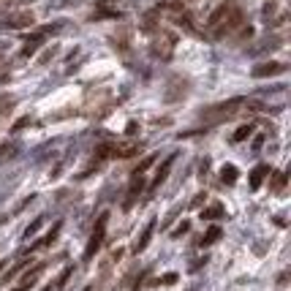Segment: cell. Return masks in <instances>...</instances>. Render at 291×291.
I'll list each match as a JSON object with an SVG mask.
<instances>
[{"label": "cell", "instance_id": "obj_4", "mask_svg": "<svg viewBox=\"0 0 291 291\" xmlns=\"http://www.w3.org/2000/svg\"><path fill=\"white\" fill-rule=\"evenodd\" d=\"M142 191H145V177H142V172H134V177H131V185H128V196H125L122 207H125V210H131V207L136 204V199L142 196Z\"/></svg>", "mask_w": 291, "mask_h": 291}, {"label": "cell", "instance_id": "obj_5", "mask_svg": "<svg viewBox=\"0 0 291 291\" xmlns=\"http://www.w3.org/2000/svg\"><path fill=\"white\" fill-rule=\"evenodd\" d=\"M172 49H175V35L172 33H161V38H155V44H152V55L161 60H169Z\"/></svg>", "mask_w": 291, "mask_h": 291}, {"label": "cell", "instance_id": "obj_24", "mask_svg": "<svg viewBox=\"0 0 291 291\" xmlns=\"http://www.w3.org/2000/svg\"><path fill=\"white\" fill-rule=\"evenodd\" d=\"M161 283H163V286H172V283H177V275H175V272L163 275V278H161Z\"/></svg>", "mask_w": 291, "mask_h": 291}, {"label": "cell", "instance_id": "obj_26", "mask_svg": "<svg viewBox=\"0 0 291 291\" xmlns=\"http://www.w3.org/2000/svg\"><path fill=\"white\" fill-rule=\"evenodd\" d=\"M28 122H30V117H22V120H19V122H17V125H14V131L25 128V125H28Z\"/></svg>", "mask_w": 291, "mask_h": 291}, {"label": "cell", "instance_id": "obj_19", "mask_svg": "<svg viewBox=\"0 0 291 291\" xmlns=\"http://www.w3.org/2000/svg\"><path fill=\"white\" fill-rule=\"evenodd\" d=\"M262 14H264V19H267L269 25H275V22H280V19H283V17H278V3H267Z\"/></svg>", "mask_w": 291, "mask_h": 291}, {"label": "cell", "instance_id": "obj_3", "mask_svg": "<svg viewBox=\"0 0 291 291\" xmlns=\"http://www.w3.org/2000/svg\"><path fill=\"white\" fill-rule=\"evenodd\" d=\"M106 221H109V215L104 212V215L98 218V223H95L90 239H87V248H85V262H90V259L101 251V245H104V234H106Z\"/></svg>", "mask_w": 291, "mask_h": 291}, {"label": "cell", "instance_id": "obj_9", "mask_svg": "<svg viewBox=\"0 0 291 291\" xmlns=\"http://www.w3.org/2000/svg\"><path fill=\"white\" fill-rule=\"evenodd\" d=\"M33 19L35 17L30 11H19V14H11V17L6 19V28H30Z\"/></svg>", "mask_w": 291, "mask_h": 291}, {"label": "cell", "instance_id": "obj_23", "mask_svg": "<svg viewBox=\"0 0 291 291\" xmlns=\"http://www.w3.org/2000/svg\"><path fill=\"white\" fill-rule=\"evenodd\" d=\"M204 202H207V193H196V199L191 202V207H202Z\"/></svg>", "mask_w": 291, "mask_h": 291}, {"label": "cell", "instance_id": "obj_17", "mask_svg": "<svg viewBox=\"0 0 291 291\" xmlns=\"http://www.w3.org/2000/svg\"><path fill=\"white\" fill-rule=\"evenodd\" d=\"M58 234H60V223H58V226H55V229H52V232H49L44 239H38L35 245H30V251H35V248H49V245H52L55 239H58Z\"/></svg>", "mask_w": 291, "mask_h": 291}, {"label": "cell", "instance_id": "obj_10", "mask_svg": "<svg viewBox=\"0 0 291 291\" xmlns=\"http://www.w3.org/2000/svg\"><path fill=\"white\" fill-rule=\"evenodd\" d=\"M175 158H177V155H169V158H166V161H163V166H161V169H158L155 180H152V191H155L158 185H163V182H166V177H169L172 166H175Z\"/></svg>", "mask_w": 291, "mask_h": 291}, {"label": "cell", "instance_id": "obj_11", "mask_svg": "<svg viewBox=\"0 0 291 291\" xmlns=\"http://www.w3.org/2000/svg\"><path fill=\"white\" fill-rule=\"evenodd\" d=\"M152 232H155V221H150L145 226V232H142V237L136 239V245H134V253H142L147 248V242H150V237H152Z\"/></svg>", "mask_w": 291, "mask_h": 291}, {"label": "cell", "instance_id": "obj_14", "mask_svg": "<svg viewBox=\"0 0 291 291\" xmlns=\"http://www.w3.org/2000/svg\"><path fill=\"white\" fill-rule=\"evenodd\" d=\"M44 35H47V33L41 30V33H35L33 38H28V44H25V49H22V55H25V58H30V55H33L35 49H38L41 44H44Z\"/></svg>", "mask_w": 291, "mask_h": 291}, {"label": "cell", "instance_id": "obj_1", "mask_svg": "<svg viewBox=\"0 0 291 291\" xmlns=\"http://www.w3.org/2000/svg\"><path fill=\"white\" fill-rule=\"evenodd\" d=\"M242 25H245L242 8L234 6L232 0H229V3H221V6L210 14V19H207V28H210V33L215 35V38H226V35L237 33Z\"/></svg>", "mask_w": 291, "mask_h": 291}, {"label": "cell", "instance_id": "obj_2", "mask_svg": "<svg viewBox=\"0 0 291 291\" xmlns=\"http://www.w3.org/2000/svg\"><path fill=\"white\" fill-rule=\"evenodd\" d=\"M256 109H262V104H259V101H251V98H232V101H223V104L207 106V109L202 112V117H204V122L215 125V122H226V120H232V117L242 115V112H256Z\"/></svg>", "mask_w": 291, "mask_h": 291}, {"label": "cell", "instance_id": "obj_22", "mask_svg": "<svg viewBox=\"0 0 291 291\" xmlns=\"http://www.w3.org/2000/svg\"><path fill=\"white\" fill-rule=\"evenodd\" d=\"M188 229H191V223H188V221H182L180 226H177L175 232H172V237H175V239H177V237H182V234H188Z\"/></svg>", "mask_w": 291, "mask_h": 291}, {"label": "cell", "instance_id": "obj_25", "mask_svg": "<svg viewBox=\"0 0 291 291\" xmlns=\"http://www.w3.org/2000/svg\"><path fill=\"white\" fill-rule=\"evenodd\" d=\"M38 226H41V221L30 223V226H28V232H25V237H28V239H30V234H35V232H38Z\"/></svg>", "mask_w": 291, "mask_h": 291}, {"label": "cell", "instance_id": "obj_6", "mask_svg": "<svg viewBox=\"0 0 291 291\" xmlns=\"http://www.w3.org/2000/svg\"><path fill=\"white\" fill-rule=\"evenodd\" d=\"M142 152L139 142H125V145H109V158H134Z\"/></svg>", "mask_w": 291, "mask_h": 291}, {"label": "cell", "instance_id": "obj_18", "mask_svg": "<svg viewBox=\"0 0 291 291\" xmlns=\"http://www.w3.org/2000/svg\"><path fill=\"white\" fill-rule=\"evenodd\" d=\"M221 182L234 185V182H237V166H232V163H229V166H223V169H221Z\"/></svg>", "mask_w": 291, "mask_h": 291}, {"label": "cell", "instance_id": "obj_20", "mask_svg": "<svg viewBox=\"0 0 291 291\" xmlns=\"http://www.w3.org/2000/svg\"><path fill=\"white\" fill-rule=\"evenodd\" d=\"M17 152H19L17 142H11V145H0V161H8V158H14Z\"/></svg>", "mask_w": 291, "mask_h": 291}, {"label": "cell", "instance_id": "obj_8", "mask_svg": "<svg viewBox=\"0 0 291 291\" xmlns=\"http://www.w3.org/2000/svg\"><path fill=\"white\" fill-rule=\"evenodd\" d=\"M44 269H47V264H35V267L30 269V272H25L22 283H19V286H17V289H14V291H30V289H33V283H35V280L41 278V272H44Z\"/></svg>", "mask_w": 291, "mask_h": 291}, {"label": "cell", "instance_id": "obj_27", "mask_svg": "<svg viewBox=\"0 0 291 291\" xmlns=\"http://www.w3.org/2000/svg\"><path fill=\"white\" fill-rule=\"evenodd\" d=\"M3 267H6V262H0V272H3Z\"/></svg>", "mask_w": 291, "mask_h": 291}, {"label": "cell", "instance_id": "obj_16", "mask_svg": "<svg viewBox=\"0 0 291 291\" xmlns=\"http://www.w3.org/2000/svg\"><path fill=\"white\" fill-rule=\"evenodd\" d=\"M221 237H223V229H221V226H210V229H207V234L202 237V242H199V245H212V242H218Z\"/></svg>", "mask_w": 291, "mask_h": 291}, {"label": "cell", "instance_id": "obj_15", "mask_svg": "<svg viewBox=\"0 0 291 291\" xmlns=\"http://www.w3.org/2000/svg\"><path fill=\"white\" fill-rule=\"evenodd\" d=\"M269 191H275V193H280L286 188V172H269Z\"/></svg>", "mask_w": 291, "mask_h": 291}, {"label": "cell", "instance_id": "obj_21", "mask_svg": "<svg viewBox=\"0 0 291 291\" xmlns=\"http://www.w3.org/2000/svg\"><path fill=\"white\" fill-rule=\"evenodd\" d=\"M251 134H253V125L248 122V125H242V128H237V134H234V142H245Z\"/></svg>", "mask_w": 291, "mask_h": 291}, {"label": "cell", "instance_id": "obj_12", "mask_svg": "<svg viewBox=\"0 0 291 291\" xmlns=\"http://www.w3.org/2000/svg\"><path fill=\"white\" fill-rule=\"evenodd\" d=\"M264 177H269V166H264V163H259L256 169L251 172V188L256 191V188H262Z\"/></svg>", "mask_w": 291, "mask_h": 291}, {"label": "cell", "instance_id": "obj_13", "mask_svg": "<svg viewBox=\"0 0 291 291\" xmlns=\"http://www.w3.org/2000/svg\"><path fill=\"white\" fill-rule=\"evenodd\" d=\"M223 215H226L223 204H210V207L202 210V221H218V218H223Z\"/></svg>", "mask_w": 291, "mask_h": 291}, {"label": "cell", "instance_id": "obj_7", "mask_svg": "<svg viewBox=\"0 0 291 291\" xmlns=\"http://www.w3.org/2000/svg\"><path fill=\"white\" fill-rule=\"evenodd\" d=\"M283 71H286L283 63L269 60V63H259L256 68H253V76H256V79H264V76H278V74H283Z\"/></svg>", "mask_w": 291, "mask_h": 291}]
</instances>
